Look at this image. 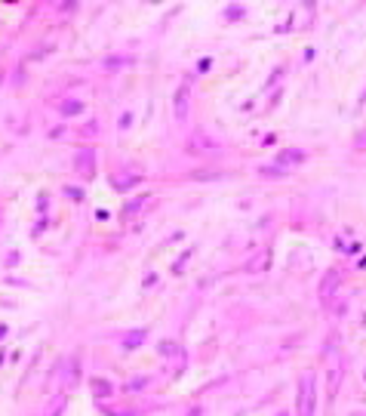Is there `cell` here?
<instances>
[{"instance_id": "cell-1", "label": "cell", "mask_w": 366, "mask_h": 416, "mask_svg": "<svg viewBox=\"0 0 366 416\" xmlns=\"http://www.w3.org/2000/svg\"><path fill=\"white\" fill-rule=\"evenodd\" d=\"M299 416H314V379H302L299 385Z\"/></svg>"}, {"instance_id": "cell-2", "label": "cell", "mask_w": 366, "mask_h": 416, "mask_svg": "<svg viewBox=\"0 0 366 416\" xmlns=\"http://www.w3.org/2000/svg\"><path fill=\"white\" fill-rule=\"evenodd\" d=\"M188 148L197 154V151H210V148H219V142H216V139H210L206 133H194V136H191V142H188Z\"/></svg>"}, {"instance_id": "cell-3", "label": "cell", "mask_w": 366, "mask_h": 416, "mask_svg": "<svg viewBox=\"0 0 366 416\" xmlns=\"http://www.w3.org/2000/svg\"><path fill=\"white\" fill-rule=\"evenodd\" d=\"M305 160V151H299V148H286L283 154H280V166L286 170V166H296V163H302Z\"/></svg>"}, {"instance_id": "cell-4", "label": "cell", "mask_w": 366, "mask_h": 416, "mask_svg": "<svg viewBox=\"0 0 366 416\" xmlns=\"http://www.w3.org/2000/svg\"><path fill=\"white\" fill-rule=\"evenodd\" d=\"M77 170L86 173V176H93V151H80V157H77Z\"/></svg>"}, {"instance_id": "cell-5", "label": "cell", "mask_w": 366, "mask_h": 416, "mask_svg": "<svg viewBox=\"0 0 366 416\" xmlns=\"http://www.w3.org/2000/svg\"><path fill=\"white\" fill-rule=\"evenodd\" d=\"M335 287H338V272H329V275H326V281H323V287H320V296L326 299Z\"/></svg>"}, {"instance_id": "cell-6", "label": "cell", "mask_w": 366, "mask_h": 416, "mask_svg": "<svg viewBox=\"0 0 366 416\" xmlns=\"http://www.w3.org/2000/svg\"><path fill=\"white\" fill-rule=\"evenodd\" d=\"M286 170L283 166H258V176H265V179H280Z\"/></svg>"}, {"instance_id": "cell-7", "label": "cell", "mask_w": 366, "mask_h": 416, "mask_svg": "<svg viewBox=\"0 0 366 416\" xmlns=\"http://www.w3.org/2000/svg\"><path fill=\"white\" fill-rule=\"evenodd\" d=\"M142 339H145V330H139V333H129V336L123 339V346H126V349H133V346H139Z\"/></svg>"}, {"instance_id": "cell-8", "label": "cell", "mask_w": 366, "mask_h": 416, "mask_svg": "<svg viewBox=\"0 0 366 416\" xmlns=\"http://www.w3.org/2000/svg\"><path fill=\"white\" fill-rule=\"evenodd\" d=\"M80 111H83L80 102H65V105H62V114H80Z\"/></svg>"}, {"instance_id": "cell-9", "label": "cell", "mask_w": 366, "mask_h": 416, "mask_svg": "<svg viewBox=\"0 0 366 416\" xmlns=\"http://www.w3.org/2000/svg\"><path fill=\"white\" fill-rule=\"evenodd\" d=\"M93 388H96V395H108V391H111V385L102 382V379H93Z\"/></svg>"}, {"instance_id": "cell-10", "label": "cell", "mask_w": 366, "mask_h": 416, "mask_svg": "<svg viewBox=\"0 0 366 416\" xmlns=\"http://www.w3.org/2000/svg\"><path fill=\"white\" fill-rule=\"evenodd\" d=\"M185 99H188V96H185V90H181V93H178V108H175V114H178V117L185 114Z\"/></svg>"}, {"instance_id": "cell-11", "label": "cell", "mask_w": 366, "mask_h": 416, "mask_svg": "<svg viewBox=\"0 0 366 416\" xmlns=\"http://www.w3.org/2000/svg\"><path fill=\"white\" fill-rule=\"evenodd\" d=\"M354 148H366V130H363V133H357V139H354Z\"/></svg>"}]
</instances>
